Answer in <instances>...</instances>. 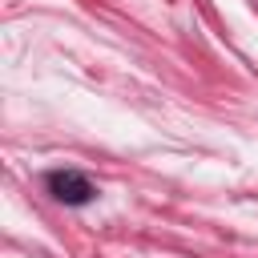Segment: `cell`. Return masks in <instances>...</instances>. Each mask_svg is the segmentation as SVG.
<instances>
[{
    "instance_id": "cell-1",
    "label": "cell",
    "mask_w": 258,
    "mask_h": 258,
    "mask_svg": "<svg viewBox=\"0 0 258 258\" xmlns=\"http://www.w3.org/2000/svg\"><path fill=\"white\" fill-rule=\"evenodd\" d=\"M48 189H52L60 202H69V206H81V202H89V198H93L89 177H81V173H73V169L52 173V177H48Z\"/></svg>"
}]
</instances>
